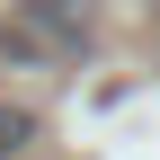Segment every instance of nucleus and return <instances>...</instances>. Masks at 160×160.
<instances>
[{"label":"nucleus","mask_w":160,"mask_h":160,"mask_svg":"<svg viewBox=\"0 0 160 160\" xmlns=\"http://www.w3.org/2000/svg\"><path fill=\"white\" fill-rule=\"evenodd\" d=\"M0 45L27 53V62H89L98 53V0H9L0 18Z\"/></svg>","instance_id":"obj_1"},{"label":"nucleus","mask_w":160,"mask_h":160,"mask_svg":"<svg viewBox=\"0 0 160 160\" xmlns=\"http://www.w3.org/2000/svg\"><path fill=\"white\" fill-rule=\"evenodd\" d=\"M36 133H45V125H36V107H9V98H0V160H18Z\"/></svg>","instance_id":"obj_2"},{"label":"nucleus","mask_w":160,"mask_h":160,"mask_svg":"<svg viewBox=\"0 0 160 160\" xmlns=\"http://www.w3.org/2000/svg\"><path fill=\"white\" fill-rule=\"evenodd\" d=\"M151 9H160V0H151Z\"/></svg>","instance_id":"obj_3"}]
</instances>
